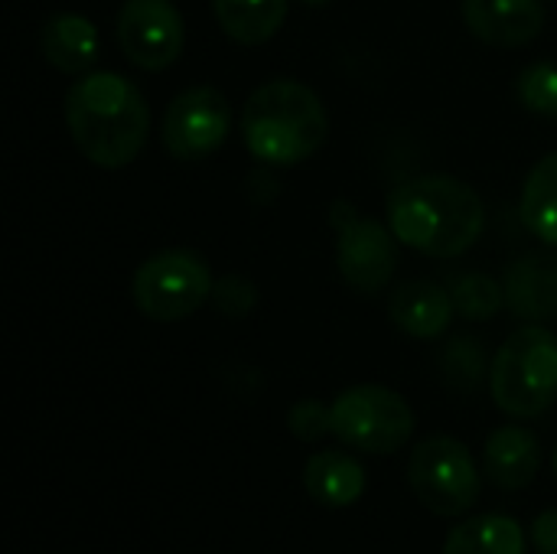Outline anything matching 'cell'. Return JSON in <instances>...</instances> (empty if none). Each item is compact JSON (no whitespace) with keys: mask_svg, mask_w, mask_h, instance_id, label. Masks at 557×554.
<instances>
[{"mask_svg":"<svg viewBox=\"0 0 557 554\" xmlns=\"http://www.w3.org/2000/svg\"><path fill=\"white\" fill-rule=\"evenodd\" d=\"M65 124L85 160L104 170L127 167L147 144L150 108L117 72H88L65 95Z\"/></svg>","mask_w":557,"mask_h":554,"instance_id":"1","label":"cell"},{"mask_svg":"<svg viewBox=\"0 0 557 554\" xmlns=\"http://www.w3.org/2000/svg\"><path fill=\"white\" fill-rule=\"evenodd\" d=\"M395 238L431 258H460L486 225V206L473 186L454 176H418L388 199Z\"/></svg>","mask_w":557,"mask_h":554,"instance_id":"2","label":"cell"},{"mask_svg":"<svg viewBox=\"0 0 557 554\" xmlns=\"http://www.w3.org/2000/svg\"><path fill=\"white\" fill-rule=\"evenodd\" d=\"M238 131L255 160L297 167L326 144L330 114L310 85L297 78H274L248 95Z\"/></svg>","mask_w":557,"mask_h":554,"instance_id":"3","label":"cell"},{"mask_svg":"<svg viewBox=\"0 0 557 554\" xmlns=\"http://www.w3.org/2000/svg\"><path fill=\"white\" fill-rule=\"evenodd\" d=\"M490 392L509 418H542L557 402L555 333L539 323L516 330L490 366Z\"/></svg>","mask_w":557,"mask_h":554,"instance_id":"4","label":"cell"},{"mask_svg":"<svg viewBox=\"0 0 557 554\" xmlns=\"http://www.w3.org/2000/svg\"><path fill=\"white\" fill-rule=\"evenodd\" d=\"M215 291L202 255L189 248H166L150 255L131 278L134 307L153 323H176L193 317Z\"/></svg>","mask_w":557,"mask_h":554,"instance_id":"5","label":"cell"},{"mask_svg":"<svg viewBox=\"0 0 557 554\" xmlns=\"http://www.w3.org/2000/svg\"><path fill=\"white\" fill-rule=\"evenodd\" d=\"M408 487L428 513L454 519L476 506L480 470L463 441L434 434L414 447L408 460Z\"/></svg>","mask_w":557,"mask_h":554,"instance_id":"6","label":"cell"},{"mask_svg":"<svg viewBox=\"0 0 557 554\" xmlns=\"http://www.w3.org/2000/svg\"><path fill=\"white\" fill-rule=\"evenodd\" d=\"M333 438L362 454H395L414 434L411 405L385 385H356L336 395Z\"/></svg>","mask_w":557,"mask_h":554,"instance_id":"7","label":"cell"},{"mask_svg":"<svg viewBox=\"0 0 557 554\" xmlns=\"http://www.w3.org/2000/svg\"><path fill=\"white\" fill-rule=\"evenodd\" d=\"M330 225L336 232V268L356 294H379L392 284L398 264V238L392 225L362 216L352 202L336 199L330 206Z\"/></svg>","mask_w":557,"mask_h":554,"instance_id":"8","label":"cell"},{"mask_svg":"<svg viewBox=\"0 0 557 554\" xmlns=\"http://www.w3.org/2000/svg\"><path fill=\"white\" fill-rule=\"evenodd\" d=\"M163 147L183 163L212 157L232 134V104L212 85H193L180 91L163 111Z\"/></svg>","mask_w":557,"mask_h":554,"instance_id":"9","label":"cell"},{"mask_svg":"<svg viewBox=\"0 0 557 554\" xmlns=\"http://www.w3.org/2000/svg\"><path fill=\"white\" fill-rule=\"evenodd\" d=\"M117 42L137 69H170L186 42L183 13L173 0H124L117 13Z\"/></svg>","mask_w":557,"mask_h":554,"instance_id":"10","label":"cell"},{"mask_svg":"<svg viewBox=\"0 0 557 554\" xmlns=\"http://www.w3.org/2000/svg\"><path fill=\"white\" fill-rule=\"evenodd\" d=\"M545 20L542 0H463L467 29L499 49L529 46L545 29Z\"/></svg>","mask_w":557,"mask_h":554,"instance_id":"11","label":"cell"},{"mask_svg":"<svg viewBox=\"0 0 557 554\" xmlns=\"http://www.w3.org/2000/svg\"><path fill=\"white\" fill-rule=\"evenodd\" d=\"M483 470H486L490 483H496L506 493L525 490L542 470V444H539V438L522 424L496 428L486 438Z\"/></svg>","mask_w":557,"mask_h":554,"instance_id":"12","label":"cell"},{"mask_svg":"<svg viewBox=\"0 0 557 554\" xmlns=\"http://www.w3.org/2000/svg\"><path fill=\"white\" fill-rule=\"evenodd\" d=\"M454 297L434 281H408L388 300L392 323L414 340H441L454 320Z\"/></svg>","mask_w":557,"mask_h":554,"instance_id":"13","label":"cell"},{"mask_svg":"<svg viewBox=\"0 0 557 554\" xmlns=\"http://www.w3.org/2000/svg\"><path fill=\"white\" fill-rule=\"evenodd\" d=\"M506 304L522 320L557 317V255H525L506 271Z\"/></svg>","mask_w":557,"mask_h":554,"instance_id":"14","label":"cell"},{"mask_svg":"<svg viewBox=\"0 0 557 554\" xmlns=\"http://www.w3.org/2000/svg\"><path fill=\"white\" fill-rule=\"evenodd\" d=\"M307 496L326 509L356 506L366 493V467L346 451H320L304 467Z\"/></svg>","mask_w":557,"mask_h":554,"instance_id":"15","label":"cell"},{"mask_svg":"<svg viewBox=\"0 0 557 554\" xmlns=\"http://www.w3.org/2000/svg\"><path fill=\"white\" fill-rule=\"evenodd\" d=\"M98 29L88 16L59 13L42 26V56L65 75H85L98 62Z\"/></svg>","mask_w":557,"mask_h":554,"instance_id":"16","label":"cell"},{"mask_svg":"<svg viewBox=\"0 0 557 554\" xmlns=\"http://www.w3.org/2000/svg\"><path fill=\"white\" fill-rule=\"evenodd\" d=\"M444 554H529V539L512 516H473L450 529Z\"/></svg>","mask_w":557,"mask_h":554,"instance_id":"17","label":"cell"},{"mask_svg":"<svg viewBox=\"0 0 557 554\" xmlns=\"http://www.w3.org/2000/svg\"><path fill=\"white\" fill-rule=\"evenodd\" d=\"M212 10L228 39L261 46L284 26L290 0H212Z\"/></svg>","mask_w":557,"mask_h":554,"instance_id":"18","label":"cell"},{"mask_svg":"<svg viewBox=\"0 0 557 554\" xmlns=\"http://www.w3.org/2000/svg\"><path fill=\"white\" fill-rule=\"evenodd\" d=\"M522 219L542 242L557 248V153L532 167L522 186Z\"/></svg>","mask_w":557,"mask_h":554,"instance_id":"19","label":"cell"},{"mask_svg":"<svg viewBox=\"0 0 557 554\" xmlns=\"http://www.w3.org/2000/svg\"><path fill=\"white\" fill-rule=\"evenodd\" d=\"M450 297H454V307H457L460 317H467V320H490L503 307L506 291L493 278H486V274H463V278L454 281Z\"/></svg>","mask_w":557,"mask_h":554,"instance_id":"20","label":"cell"},{"mask_svg":"<svg viewBox=\"0 0 557 554\" xmlns=\"http://www.w3.org/2000/svg\"><path fill=\"white\" fill-rule=\"evenodd\" d=\"M519 101L542 118H557V62L555 59H542L532 62L529 69H522L519 75Z\"/></svg>","mask_w":557,"mask_h":554,"instance_id":"21","label":"cell"},{"mask_svg":"<svg viewBox=\"0 0 557 554\" xmlns=\"http://www.w3.org/2000/svg\"><path fill=\"white\" fill-rule=\"evenodd\" d=\"M441 366H444V376H447V382L454 385V389H476L480 385V379H483V369H486V359H483V349H480V343L476 340H454L447 349H444V359H441Z\"/></svg>","mask_w":557,"mask_h":554,"instance_id":"22","label":"cell"},{"mask_svg":"<svg viewBox=\"0 0 557 554\" xmlns=\"http://www.w3.org/2000/svg\"><path fill=\"white\" fill-rule=\"evenodd\" d=\"M287 428H290V434L297 441H307V444L323 441V438L333 434V408L323 405V402H317V398H304V402H297L290 408Z\"/></svg>","mask_w":557,"mask_h":554,"instance_id":"23","label":"cell"},{"mask_svg":"<svg viewBox=\"0 0 557 554\" xmlns=\"http://www.w3.org/2000/svg\"><path fill=\"white\" fill-rule=\"evenodd\" d=\"M212 297H215V304H219V310L225 317H245L255 307V287L248 281H242V278L219 281L215 291H212Z\"/></svg>","mask_w":557,"mask_h":554,"instance_id":"24","label":"cell"},{"mask_svg":"<svg viewBox=\"0 0 557 554\" xmlns=\"http://www.w3.org/2000/svg\"><path fill=\"white\" fill-rule=\"evenodd\" d=\"M529 539L539 554H557V509H545L535 516Z\"/></svg>","mask_w":557,"mask_h":554,"instance_id":"25","label":"cell"},{"mask_svg":"<svg viewBox=\"0 0 557 554\" xmlns=\"http://www.w3.org/2000/svg\"><path fill=\"white\" fill-rule=\"evenodd\" d=\"M300 3H307V7H326V3H333V0H300Z\"/></svg>","mask_w":557,"mask_h":554,"instance_id":"26","label":"cell"},{"mask_svg":"<svg viewBox=\"0 0 557 554\" xmlns=\"http://www.w3.org/2000/svg\"><path fill=\"white\" fill-rule=\"evenodd\" d=\"M552 467H555V477H557V447H555V457H552Z\"/></svg>","mask_w":557,"mask_h":554,"instance_id":"27","label":"cell"}]
</instances>
